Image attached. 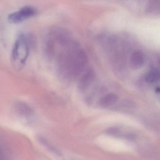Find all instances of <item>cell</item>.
<instances>
[{
    "label": "cell",
    "mask_w": 160,
    "mask_h": 160,
    "mask_svg": "<svg viewBox=\"0 0 160 160\" xmlns=\"http://www.w3.org/2000/svg\"><path fill=\"white\" fill-rule=\"evenodd\" d=\"M34 42L30 34H21L15 42L12 54V62L17 70H20L26 63L29 53L30 47Z\"/></svg>",
    "instance_id": "cell-1"
},
{
    "label": "cell",
    "mask_w": 160,
    "mask_h": 160,
    "mask_svg": "<svg viewBox=\"0 0 160 160\" xmlns=\"http://www.w3.org/2000/svg\"><path fill=\"white\" fill-rule=\"evenodd\" d=\"M14 111L21 120L30 123L34 118V112L32 108L23 102H16L14 105Z\"/></svg>",
    "instance_id": "cell-2"
},
{
    "label": "cell",
    "mask_w": 160,
    "mask_h": 160,
    "mask_svg": "<svg viewBox=\"0 0 160 160\" xmlns=\"http://www.w3.org/2000/svg\"><path fill=\"white\" fill-rule=\"evenodd\" d=\"M36 14L37 11L34 7L30 6H25L18 11L9 15L8 20L11 23L18 24L33 17Z\"/></svg>",
    "instance_id": "cell-3"
},
{
    "label": "cell",
    "mask_w": 160,
    "mask_h": 160,
    "mask_svg": "<svg viewBox=\"0 0 160 160\" xmlns=\"http://www.w3.org/2000/svg\"><path fill=\"white\" fill-rule=\"evenodd\" d=\"M145 62L144 53L138 49L133 51L130 58V66L133 70H138L142 68Z\"/></svg>",
    "instance_id": "cell-4"
},
{
    "label": "cell",
    "mask_w": 160,
    "mask_h": 160,
    "mask_svg": "<svg viewBox=\"0 0 160 160\" xmlns=\"http://www.w3.org/2000/svg\"><path fill=\"white\" fill-rule=\"evenodd\" d=\"M94 72L91 69H88L79 79L78 88L81 91L87 89L92 83L94 78Z\"/></svg>",
    "instance_id": "cell-5"
},
{
    "label": "cell",
    "mask_w": 160,
    "mask_h": 160,
    "mask_svg": "<svg viewBox=\"0 0 160 160\" xmlns=\"http://www.w3.org/2000/svg\"><path fill=\"white\" fill-rule=\"evenodd\" d=\"M160 9V0H148L145 12L150 16L159 15Z\"/></svg>",
    "instance_id": "cell-6"
},
{
    "label": "cell",
    "mask_w": 160,
    "mask_h": 160,
    "mask_svg": "<svg viewBox=\"0 0 160 160\" xmlns=\"http://www.w3.org/2000/svg\"><path fill=\"white\" fill-rule=\"evenodd\" d=\"M118 101V97L114 93H108L100 99L99 104L103 108H106L116 103Z\"/></svg>",
    "instance_id": "cell-7"
},
{
    "label": "cell",
    "mask_w": 160,
    "mask_h": 160,
    "mask_svg": "<svg viewBox=\"0 0 160 160\" xmlns=\"http://www.w3.org/2000/svg\"><path fill=\"white\" fill-rule=\"evenodd\" d=\"M160 78V72L156 68H152L146 74L145 80L148 84H152L157 82Z\"/></svg>",
    "instance_id": "cell-8"
},
{
    "label": "cell",
    "mask_w": 160,
    "mask_h": 160,
    "mask_svg": "<svg viewBox=\"0 0 160 160\" xmlns=\"http://www.w3.org/2000/svg\"><path fill=\"white\" fill-rule=\"evenodd\" d=\"M38 139L39 142L41 143L43 147H44L47 149L49 151L51 152L52 153H55L58 155H61V152L58 150L53 145H52L49 141L42 136H38Z\"/></svg>",
    "instance_id": "cell-9"
},
{
    "label": "cell",
    "mask_w": 160,
    "mask_h": 160,
    "mask_svg": "<svg viewBox=\"0 0 160 160\" xmlns=\"http://www.w3.org/2000/svg\"><path fill=\"white\" fill-rule=\"evenodd\" d=\"M106 133L108 134L111 135H117L118 134L119 130L117 128H110L108 129L106 131Z\"/></svg>",
    "instance_id": "cell-10"
},
{
    "label": "cell",
    "mask_w": 160,
    "mask_h": 160,
    "mask_svg": "<svg viewBox=\"0 0 160 160\" xmlns=\"http://www.w3.org/2000/svg\"><path fill=\"white\" fill-rule=\"evenodd\" d=\"M7 159L6 152L4 151L3 148H2L1 147H0V160H4Z\"/></svg>",
    "instance_id": "cell-11"
}]
</instances>
